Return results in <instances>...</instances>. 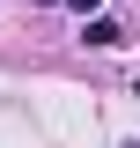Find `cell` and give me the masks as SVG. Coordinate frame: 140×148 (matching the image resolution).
Masks as SVG:
<instances>
[{
    "label": "cell",
    "instance_id": "6da1fadb",
    "mask_svg": "<svg viewBox=\"0 0 140 148\" xmlns=\"http://www.w3.org/2000/svg\"><path fill=\"white\" fill-rule=\"evenodd\" d=\"M67 8H74V15H96V0H67Z\"/></svg>",
    "mask_w": 140,
    "mask_h": 148
}]
</instances>
